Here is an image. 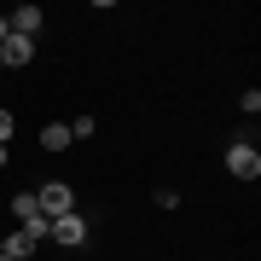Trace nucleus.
Masks as SVG:
<instances>
[{
  "instance_id": "f257e3e1",
  "label": "nucleus",
  "mask_w": 261,
  "mask_h": 261,
  "mask_svg": "<svg viewBox=\"0 0 261 261\" xmlns=\"http://www.w3.org/2000/svg\"><path fill=\"white\" fill-rule=\"evenodd\" d=\"M87 238H93V221L82 209H70V215L53 221V250H87Z\"/></svg>"
},
{
  "instance_id": "f03ea898",
  "label": "nucleus",
  "mask_w": 261,
  "mask_h": 261,
  "mask_svg": "<svg viewBox=\"0 0 261 261\" xmlns=\"http://www.w3.org/2000/svg\"><path fill=\"white\" fill-rule=\"evenodd\" d=\"M35 209L47 215V221L70 215V209H75V186H70V180H47V186H35Z\"/></svg>"
},
{
  "instance_id": "7ed1b4c3",
  "label": "nucleus",
  "mask_w": 261,
  "mask_h": 261,
  "mask_svg": "<svg viewBox=\"0 0 261 261\" xmlns=\"http://www.w3.org/2000/svg\"><path fill=\"white\" fill-rule=\"evenodd\" d=\"M226 174L232 180H261V151L250 140H232L226 145Z\"/></svg>"
},
{
  "instance_id": "20e7f679",
  "label": "nucleus",
  "mask_w": 261,
  "mask_h": 261,
  "mask_svg": "<svg viewBox=\"0 0 261 261\" xmlns=\"http://www.w3.org/2000/svg\"><path fill=\"white\" fill-rule=\"evenodd\" d=\"M0 64H6V70L35 64V41H29V35H6V41H0Z\"/></svg>"
},
{
  "instance_id": "39448f33",
  "label": "nucleus",
  "mask_w": 261,
  "mask_h": 261,
  "mask_svg": "<svg viewBox=\"0 0 261 261\" xmlns=\"http://www.w3.org/2000/svg\"><path fill=\"white\" fill-rule=\"evenodd\" d=\"M6 23H12V35H29V41H35L41 23H47V12H41V6H18V12H6Z\"/></svg>"
},
{
  "instance_id": "423d86ee",
  "label": "nucleus",
  "mask_w": 261,
  "mask_h": 261,
  "mask_svg": "<svg viewBox=\"0 0 261 261\" xmlns=\"http://www.w3.org/2000/svg\"><path fill=\"white\" fill-rule=\"evenodd\" d=\"M75 140H70V122H47V128H41V151H47V157H58V151H70Z\"/></svg>"
},
{
  "instance_id": "0eeeda50",
  "label": "nucleus",
  "mask_w": 261,
  "mask_h": 261,
  "mask_svg": "<svg viewBox=\"0 0 261 261\" xmlns=\"http://www.w3.org/2000/svg\"><path fill=\"white\" fill-rule=\"evenodd\" d=\"M6 255H12V261H29V255H35V244H29L18 226H12V232H6Z\"/></svg>"
},
{
  "instance_id": "6e6552de",
  "label": "nucleus",
  "mask_w": 261,
  "mask_h": 261,
  "mask_svg": "<svg viewBox=\"0 0 261 261\" xmlns=\"http://www.w3.org/2000/svg\"><path fill=\"white\" fill-rule=\"evenodd\" d=\"M6 209L18 215V226L29 221V215H41V209H35V192H18V197H6Z\"/></svg>"
},
{
  "instance_id": "1a4fd4ad",
  "label": "nucleus",
  "mask_w": 261,
  "mask_h": 261,
  "mask_svg": "<svg viewBox=\"0 0 261 261\" xmlns=\"http://www.w3.org/2000/svg\"><path fill=\"white\" fill-rule=\"evenodd\" d=\"M12 134H18V111L0 105V145H12Z\"/></svg>"
},
{
  "instance_id": "9d476101",
  "label": "nucleus",
  "mask_w": 261,
  "mask_h": 261,
  "mask_svg": "<svg viewBox=\"0 0 261 261\" xmlns=\"http://www.w3.org/2000/svg\"><path fill=\"white\" fill-rule=\"evenodd\" d=\"M93 134H99V116H75L70 122V140H93Z\"/></svg>"
},
{
  "instance_id": "9b49d317",
  "label": "nucleus",
  "mask_w": 261,
  "mask_h": 261,
  "mask_svg": "<svg viewBox=\"0 0 261 261\" xmlns=\"http://www.w3.org/2000/svg\"><path fill=\"white\" fill-rule=\"evenodd\" d=\"M238 111L244 116H261V87H244V93H238Z\"/></svg>"
},
{
  "instance_id": "f8f14e48",
  "label": "nucleus",
  "mask_w": 261,
  "mask_h": 261,
  "mask_svg": "<svg viewBox=\"0 0 261 261\" xmlns=\"http://www.w3.org/2000/svg\"><path fill=\"white\" fill-rule=\"evenodd\" d=\"M6 163H12V145H0V168H6Z\"/></svg>"
},
{
  "instance_id": "ddd939ff",
  "label": "nucleus",
  "mask_w": 261,
  "mask_h": 261,
  "mask_svg": "<svg viewBox=\"0 0 261 261\" xmlns=\"http://www.w3.org/2000/svg\"><path fill=\"white\" fill-rule=\"evenodd\" d=\"M6 35H12V23H6V18H0V41H6Z\"/></svg>"
},
{
  "instance_id": "4468645a",
  "label": "nucleus",
  "mask_w": 261,
  "mask_h": 261,
  "mask_svg": "<svg viewBox=\"0 0 261 261\" xmlns=\"http://www.w3.org/2000/svg\"><path fill=\"white\" fill-rule=\"evenodd\" d=\"M0 255H6V238H0Z\"/></svg>"
},
{
  "instance_id": "2eb2a0df",
  "label": "nucleus",
  "mask_w": 261,
  "mask_h": 261,
  "mask_svg": "<svg viewBox=\"0 0 261 261\" xmlns=\"http://www.w3.org/2000/svg\"><path fill=\"white\" fill-rule=\"evenodd\" d=\"M0 209H6V197H0Z\"/></svg>"
},
{
  "instance_id": "dca6fc26",
  "label": "nucleus",
  "mask_w": 261,
  "mask_h": 261,
  "mask_svg": "<svg viewBox=\"0 0 261 261\" xmlns=\"http://www.w3.org/2000/svg\"><path fill=\"white\" fill-rule=\"evenodd\" d=\"M0 75H6V64H0Z\"/></svg>"
},
{
  "instance_id": "f3484780",
  "label": "nucleus",
  "mask_w": 261,
  "mask_h": 261,
  "mask_svg": "<svg viewBox=\"0 0 261 261\" xmlns=\"http://www.w3.org/2000/svg\"><path fill=\"white\" fill-rule=\"evenodd\" d=\"M0 261H12V255H0Z\"/></svg>"
}]
</instances>
